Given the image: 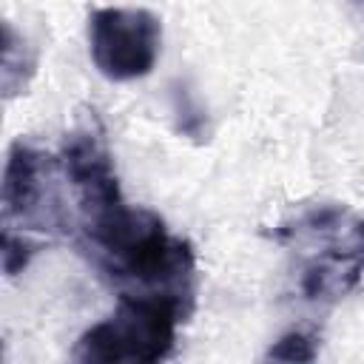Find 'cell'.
<instances>
[{"instance_id": "obj_6", "label": "cell", "mask_w": 364, "mask_h": 364, "mask_svg": "<svg viewBox=\"0 0 364 364\" xmlns=\"http://www.w3.org/2000/svg\"><path fill=\"white\" fill-rule=\"evenodd\" d=\"M60 162L65 171V182L74 193L80 219L94 216L125 199L117 168H114V156L102 131L85 125L65 134Z\"/></svg>"}, {"instance_id": "obj_5", "label": "cell", "mask_w": 364, "mask_h": 364, "mask_svg": "<svg viewBox=\"0 0 364 364\" xmlns=\"http://www.w3.org/2000/svg\"><path fill=\"white\" fill-rule=\"evenodd\" d=\"M162 26L148 9L105 6L88 17V51L97 71L114 82L148 77L159 60Z\"/></svg>"}, {"instance_id": "obj_3", "label": "cell", "mask_w": 364, "mask_h": 364, "mask_svg": "<svg viewBox=\"0 0 364 364\" xmlns=\"http://www.w3.org/2000/svg\"><path fill=\"white\" fill-rule=\"evenodd\" d=\"M191 301L154 293H119L117 307L91 324L74 358L88 364H154L173 353L176 330L191 316Z\"/></svg>"}, {"instance_id": "obj_4", "label": "cell", "mask_w": 364, "mask_h": 364, "mask_svg": "<svg viewBox=\"0 0 364 364\" xmlns=\"http://www.w3.org/2000/svg\"><path fill=\"white\" fill-rule=\"evenodd\" d=\"M63 162L23 139L11 142L3 168V228L11 230H68V208L60 191Z\"/></svg>"}, {"instance_id": "obj_8", "label": "cell", "mask_w": 364, "mask_h": 364, "mask_svg": "<svg viewBox=\"0 0 364 364\" xmlns=\"http://www.w3.org/2000/svg\"><path fill=\"white\" fill-rule=\"evenodd\" d=\"M37 242H31L28 236H23L20 230H11V228H3V242H0V250H3V270L9 276L20 273L31 256L37 253Z\"/></svg>"}, {"instance_id": "obj_7", "label": "cell", "mask_w": 364, "mask_h": 364, "mask_svg": "<svg viewBox=\"0 0 364 364\" xmlns=\"http://www.w3.org/2000/svg\"><path fill=\"white\" fill-rule=\"evenodd\" d=\"M37 57L31 51V46L26 43V37H20L14 31L11 23H3V65H0V82H3V97L11 100L14 94H20L31 74H34Z\"/></svg>"}, {"instance_id": "obj_2", "label": "cell", "mask_w": 364, "mask_h": 364, "mask_svg": "<svg viewBox=\"0 0 364 364\" xmlns=\"http://www.w3.org/2000/svg\"><path fill=\"white\" fill-rule=\"evenodd\" d=\"M299 259V290L310 301H338L364 279V219L344 205H316L279 228Z\"/></svg>"}, {"instance_id": "obj_9", "label": "cell", "mask_w": 364, "mask_h": 364, "mask_svg": "<svg viewBox=\"0 0 364 364\" xmlns=\"http://www.w3.org/2000/svg\"><path fill=\"white\" fill-rule=\"evenodd\" d=\"M267 358H276V361H313L316 358V341L301 330H290L267 350Z\"/></svg>"}, {"instance_id": "obj_1", "label": "cell", "mask_w": 364, "mask_h": 364, "mask_svg": "<svg viewBox=\"0 0 364 364\" xmlns=\"http://www.w3.org/2000/svg\"><path fill=\"white\" fill-rule=\"evenodd\" d=\"M80 228L85 253L119 293L176 296L193 304V247L188 239L171 233L154 210L122 199L80 219Z\"/></svg>"}]
</instances>
